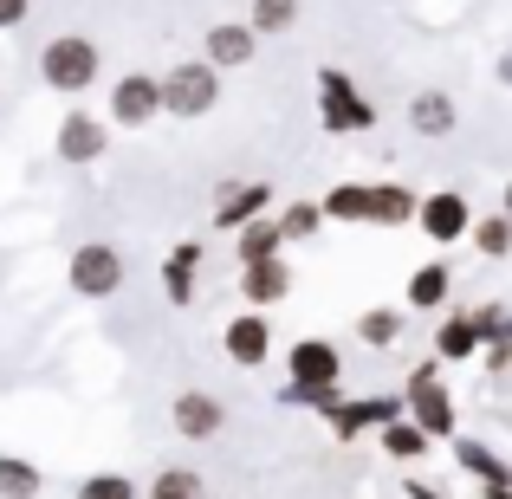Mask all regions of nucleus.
<instances>
[{
    "mask_svg": "<svg viewBox=\"0 0 512 499\" xmlns=\"http://www.w3.org/2000/svg\"><path fill=\"white\" fill-rule=\"evenodd\" d=\"M279 227L273 221H247V227H234V253H240V266H260V260H279Z\"/></svg>",
    "mask_w": 512,
    "mask_h": 499,
    "instance_id": "412c9836",
    "label": "nucleus"
},
{
    "mask_svg": "<svg viewBox=\"0 0 512 499\" xmlns=\"http://www.w3.org/2000/svg\"><path fill=\"white\" fill-rule=\"evenodd\" d=\"M402 402H409V422L422 428L428 441H448L454 435V396L435 383V363H428V370H415V383L402 389Z\"/></svg>",
    "mask_w": 512,
    "mask_h": 499,
    "instance_id": "423d86ee",
    "label": "nucleus"
},
{
    "mask_svg": "<svg viewBox=\"0 0 512 499\" xmlns=\"http://www.w3.org/2000/svg\"><path fill=\"white\" fill-rule=\"evenodd\" d=\"M247 26H253V39L260 33H286V26H299V0H253Z\"/></svg>",
    "mask_w": 512,
    "mask_h": 499,
    "instance_id": "cd10ccee",
    "label": "nucleus"
},
{
    "mask_svg": "<svg viewBox=\"0 0 512 499\" xmlns=\"http://www.w3.org/2000/svg\"><path fill=\"white\" fill-rule=\"evenodd\" d=\"M487 363H493V370H506V363H512V344H493V350H487Z\"/></svg>",
    "mask_w": 512,
    "mask_h": 499,
    "instance_id": "72a5a7b5",
    "label": "nucleus"
},
{
    "mask_svg": "<svg viewBox=\"0 0 512 499\" xmlns=\"http://www.w3.org/2000/svg\"><path fill=\"white\" fill-rule=\"evenodd\" d=\"M260 208H266V182H221V195H214V227H247V221H260Z\"/></svg>",
    "mask_w": 512,
    "mask_h": 499,
    "instance_id": "ddd939ff",
    "label": "nucleus"
},
{
    "mask_svg": "<svg viewBox=\"0 0 512 499\" xmlns=\"http://www.w3.org/2000/svg\"><path fill=\"white\" fill-rule=\"evenodd\" d=\"M474 337H480V350H493V344H512V312H500V305H480L474 318Z\"/></svg>",
    "mask_w": 512,
    "mask_h": 499,
    "instance_id": "2f4dec72",
    "label": "nucleus"
},
{
    "mask_svg": "<svg viewBox=\"0 0 512 499\" xmlns=\"http://www.w3.org/2000/svg\"><path fill=\"white\" fill-rule=\"evenodd\" d=\"M156 91H163V111L188 124V117L214 111V98H221V72H214L208 59H188V65H175V72L156 78Z\"/></svg>",
    "mask_w": 512,
    "mask_h": 499,
    "instance_id": "f03ea898",
    "label": "nucleus"
},
{
    "mask_svg": "<svg viewBox=\"0 0 512 499\" xmlns=\"http://www.w3.org/2000/svg\"><path fill=\"white\" fill-rule=\"evenodd\" d=\"M454 467H467V474H474L480 487H512V467H506L500 454L487 448V441H467V435H454Z\"/></svg>",
    "mask_w": 512,
    "mask_h": 499,
    "instance_id": "f3484780",
    "label": "nucleus"
},
{
    "mask_svg": "<svg viewBox=\"0 0 512 499\" xmlns=\"http://www.w3.org/2000/svg\"><path fill=\"white\" fill-rule=\"evenodd\" d=\"M208 493V480L195 474V467H163V474L143 487V499H201Z\"/></svg>",
    "mask_w": 512,
    "mask_h": 499,
    "instance_id": "393cba45",
    "label": "nucleus"
},
{
    "mask_svg": "<svg viewBox=\"0 0 512 499\" xmlns=\"http://www.w3.org/2000/svg\"><path fill=\"white\" fill-rule=\"evenodd\" d=\"M409 493H415V499H441L435 487H428V480H409Z\"/></svg>",
    "mask_w": 512,
    "mask_h": 499,
    "instance_id": "f704fd0d",
    "label": "nucleus"
},
{
    "mask_svg": "<svg viewBox=\"0 0 512 499\" xmlns=\"http://www.w3.org/2000/svg\"><path fill=\"white\" fill-rule=\"evenodd\" d=\"M376 441H383V454H389V461H422V454L435 448V441H428L422 428L409 422V415H396V422H383V435H376Z\"/></svg>",
    "mask_w": 512,
    "mask_h": 499,
    "instance_id": "4be33fe9",
    "label": "nucleus"
},
{
    "mask_svg": "<svg viewBox=\"0 0 512 499\" xmlns=\"http://www.w3.org/2000/svg\"><path fill=\"white\" fill-rule=\"evenodd\" d=\"M487 499H512V487H487Z\"/></svg>",
    "mask_w": 512,
    "mask_h": 499,
    "instance_id": "e433bc0d",
    "label": "nucleus"
},
{
    "mask_svg": "<svg viewBox=\"0 0 512 499\" xmlns=\"http://www.w3.org/2000/svg\"><path fill=\"white\" fill-rule=\"evenodd\" d=\"M331 428H338V441L350 435H363V428H383V422H396L402 415V396H376V402H331Z\"/></svg>",
    "mask_w": 512,
    "mask_h": 499,
    "instance_id": "f8f14e48",
    "label": "nucleus"
},
{
    "mask_svg": "<svg viewBox=\"0 0 512 499\" xmlns=\"http://www.w3.org/2000/svg\"><path fill=\"white\" fill-rule=\"evenodd\" d=\"M240 292H247L253 312H266V305H279L292 292V266L286 260H260V266H240Z\"/></svg>",
    "mask_w": 512,
    "mask_h": 499,
    "instance_id": "4468645a",
    "label": "nucleus"
},
{
    "mask_svg": "<svg viewBox=\"0 0 512 499\" xmlns=\"http://www.w3.org/2000/svg\"><path fill=\"white\" fill-rule=\"evenodd\" d=\"M98 72H104V52H98V39H85V33H59L46 52H39V78H46L52 91H65V98L91 91Z\"/></svg>",
    "mask_w": 512,
    "mask_h": 499,
    "instance_id": "f257e3e1",
    "label": "nucleus"
},
{
    "mask_svg": "<svg viewBox=\"0 0 512 499\" xmlns=\"http://www.w3.org/2000/svg\"><path fill=\"white\" fill-rule=\"evenodd\" d=\"M467 240H474V253H487V260H506L512 253V221L506 214H487V221L467 227Z\"/></svg>",
    "mask_w": 512,
    "mask_h": 499,
    "instance_id": "bb28decb",
    "label": "nucleus"
},
{
    "mask_svg": "<svg viewBox=\"0 0 512 499\" xmlns=\"http://www.w3.org/2000/svg\"><path fill=\"white\" fill-rule=\"evenodd\" d=\"M65 286H72L78 299H117V286H124V253H117L111 240H85V247L72 253V266H65Z\"/></svg>",
    "mask_w": 512,
    "mask_h": 499,
    "instance_id": "7ed1b4c3",
    "label": "nucleus"
},
{
    "mask_svg": "<svg viewBox=\"0 0 512 499\" xmlns=\"http://www.w3.org/2000/svg\"><path fill=\"white\" fill-rule=\"evenodd\" d=\"M253 52H260V39H253V26H208V65L214 72H234V65H247Z\"/></svg>",
    "mask_w": 512,
    "mask_h": 499,
    "instance_id": "2eb2a0df",
    "label": "nucleus"
},
{
    "mask_svg": "<svg viewBox=\"0 0 512 499\" xmlns=\"http://www.w3.org/2000/svg\"><path fill=\"white\" fill-rule=\"evenodd\" d=\"M221 337H227V363H240V370H260V363L273 357V331H266L260 312H240Z\"/></svg>",
    "mask_w": 512,
    "mask_h": 499,
    "instance_id": "9b49d317",
    "label": "nucleus"
},
{
    "mask_svg": "<svg viewBox=\"0 0 512 499\" xmlns=\"http://www.w3.org/2000/svg\"><path fill=\"white\" fill-rule=\"evenodd\" d=\"M273 227H279V240H312L318 227H325V214H318V201H292Z\"/></svg>",
    "mask_w": 512,
    "mask_h": 499,
    "instance_id": "c756f323",
    "label": "nucleus"
},
{
    "mask_svg": "<svg viewBox=\"0 0 512 499\" xmlns=\"http://www.w3.org/2000/svg\"><path fill=\"white\" fill-rule=\"evenodd\" d=\"M169 422H175V435H182V441H214L227 428V409L208 396V389H182L175 409H169Z\"/></svg>",
    "mask_w": 512,
    "mask_h": 499,
    "instance_id": "1a4fd4ad",
    "label": "nucleus"
},
{
    "mask_svg": "<svg viewBox=\"0 0 512 499\" xmlns=\"http://www.w3.org/2000/svg\"><path fill=\"white\" fill-rule=\"evenodd\" d=\"M474 350H480V337H474L467 318H441V331H435V357L441 363H467Z\"/></svg>",
    "mask_w": 512,
    "mask_h": 499,
    "instance_id": "a878e982",
    "label": "nucleus"
},
{
    "mask_svg": "<svg viewBox=\"0 0 512 499\" xmlns=\"http://www.w3.org/2000/svg\"><path fill=\"white\" fill-rule=\"evenodd\" d=\"M500 85H512V52H500Z\"/></svg>",
    "mask_w": 512,
    "mask_h": 499,
    "instance_id": "c9c22d12",
    "label": "nucleus"
},
{
    "mask_svg": "<svg viewBox=\"0 0 512 499\" xmlns=\"http://www.w3.org/2000/svg\"><path fill=\"white\" fill-rule=\"evenodd\" d=\"M26 20V0H0V26H20Z\"/></svg>",
    "mask_w": 512,
    "mask_h": 499,
    "instance_id": "473e14b6",
    "label": "nucleus"
},
{
    "mask_svg": "<svg viewBox=\"0 0 512 499\" xmlns=\"http://www.w3.org/2000/svg\"><path fill=\"white\" fill-rule=\"evenodd\" d=\"M506 221H512V188H506Z\"/></svg>",
    "mask_w": 512,
    "mask_h": 499,
    "instance_id": "4c0bfd02",
    "label": "nucleus"
},
{
    "mask_svg": "<svg viewBox=\"0 0 512 499\" xmlns=\"http://www.w3.org/2000/svg\"><path fill=\"white\" fill-rule=\"evenodd\" d=\"M111 150V130L98 124L91 111H65V124H59V163H98V156Z\"/></svg>",
    "mask_w": 512,
    "mask_h": 499,
    "instance_id": "9d476101",
    "label": "nucleus"
},
{
    "mask_svg": "<svg viewBox=\"0 0 512 499\" xmlns=\"http://www.w3.org/2000/svg\"><path fill=\"white\" fill-rule=\"evenodd\" d=\"M448 299H454V266L428 260V266L409 273V312H441Z\"/></svg>",
    "mask_w": 512,
    "mask_h": 499,
    "instance_id": "dca6fc26",
    "label": "nucleus"
},
{
    "mask_svg": "<svg viewBox=\"0 0 512 499\" xmlns=\"http://www.w3.org/2000/svg\"><path fill=\"white\" fill-rule=\"evenodd\" d=\"M111 117H117L124 130H150L156 117H163V91H156V78H150V72L117 78V85H111Z\"/></svg>",
    "mask_w": 512,
    "mask_h": 499,
    "instance_id": "0eeeda50",
    "label": "nucleus"
},
{
    "mask_svg": "<svg viewBox=\"0 0 512 499\" xmlns=\"http://www.w3.org/2000/svg\"><path fill=\"white\" fill-rule=\"evenodd\" d=\"M415 227H422L435 247H454V240H467V227H474V208H467L461 188H435V195L415 201Z\"/></svg>",
    "mask_w": 512,
    "mask_h": 499,
    "instance_id": "39448f33",
    "label": "nucleus"
},
{
    "mask_svg": "<svg viewBox=\"0 0 512 499\" xmlns=\"http://www.w3.org/2000/svg\"><path fill=\"white\" fill-rule=\"evenodd\" d=\"M454 117H461V111H454L448 91H415V104H409V130H415V137H448Z\"/></svg>",
    "mask_w": 512,
    "mask_h": 499,
    "instance_id": "a211bd4d",
    "label": "nucleus"
},
{
    "mask_svg": "<svg viewBox=\"0 0 512 499\" xmlns=\"http://www.w3.org/2000/svg\"><path fill=\"white\" fill-rule=\"evenodd\" d=\"M292 370V389H312V396H338V376H344V357L331 337H299L286 357Z\"/></svg>",
    "mask_w": 512,
    "mask_h": 499,
    "instance_id": "20e7f679",
    "label": "nucleus"
},
{
    "mask_svg": "<svg viewBox=\"0 0 512 499\" xmlns=\"http://www.w3.org/2000/svg\"><path fill=\"white\" fill-rule=\"evenodd\" d=\"M46 493V474L20 454H0V499H39Z\"/></svg>",
    "mask_w": 512,
    "mask_h": 499,
    "instance_id": "b1692460",
    "label": "nucleus"
},
{
    "mask_svg": "<svg viewBox=\"0 0 512 499\" xmlns=\"http://www.w3.org/2000/svg\"><path fill=\"white\" fill-rule=\"evenodd\" d=\"M357 337H363L370 350H389V344L402 337V312H389V305H376V312H363V318H357Z\"/></svg>",
    "mask_w": 512,
    "mask_h": 499,
    "instance_id": "c85d7f7f",
    "label": "nucleus"
},
{
    "mask_svg": "<svg viewBox=\"0 0 512 499\" xmlns=\"http://www.w3.org/2000/svg\"><path fill=\"white\" fill-rule=\"evenodd\" d=\"M325 221H370V182H338L325 201H318Z\"/></svg>",
    "mask_w": 512,
    "mask_h": 499,
    "instance_id": "5701e85b",
    "label": "nucleus"
},
{
    "mask_svg": "<svg viewBox=\"0 0 512 499\" xmlns=\"http://www.w3.org/2000/svg\"><path fill=\"white\" fill-rule=\"evenodd\" d=\"M195 266H201V240H182V247L169 253V266H163L169 305H188V299H195Z\"/></svg>",
    "mask_w": 512,
    "mask_h": 499,
    "instance_id": "6ab92c4d",
    "label": "nucleus"
},
{
    "mask_svg": "<svg viewBox=\"0 0 512 499\" xmlns=\"http://www.w3.org/2000/svg\"><path fill=\"white\" fill-rule=\"evenodd\" d=\"M370 221H376V227L415 221V195H409L402 182H370Z\"/></svg>",
    "mask_w": 512,
    "mask_h": 499,
    "instance_id": "aec40b11",
    "label": "nucleus"
},
{
    "mask_svg": "<svg viewBox=\"0 0 512 499\" xmlns=\"http://www.w3.org/2000/svg\"><path fill=\"white\" fill-rule=\"evenodd\" d=\"M318 91H325V130H338V137H350V130H370L376 111L350 91L344 72H318Z\"/></svg>",
    "mask_w": 512,
    "mask_h": 499,
    "instance_id": "6e6552de",
    "label": "nucleus"
},
{
    "mask_svg": "<svg viewBox=\"0 0 512 499\" xmlns=\"http://www.w3.org/2000/svg\"><path fill=\"white\" fill-rule=\"evenodd\" d=\"M78 499H143V487L130 474H85L78 480Z\"/></svg>",
    "mask_w": 512,
    "mask_h": 499,
    "instance_id": "7c9ffc66",
    "label": "nucleus"
}]
</instances>
